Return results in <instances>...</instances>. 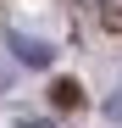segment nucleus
Masks as SVG:
<instances>
[{"instance_id":"obj_2","label":"nucleus","mask_w":122,"mask_h":128,"mask_svg":"<svg viewBox=\"0 0 122 128\" xmlns=\"http://www.w3.org/2000/svg\"><path fill=\"white\" fill-rule=\"evenodd\" d=\"M17 128H56V122H39V117H22V122H17Z\"/></svg>"},{"instance_id":"obj_1","label":"nucleus","mask_w":122,"mask_h":128,"mask_svg":"<svg viewBox=\"0 0 122 128\" xmlns=\"http://www.w3.org/2000/svg\"><path fill=\"white\" fill-rule=\"evenodd\" d=\"M6 45H11V56L22 61V67H50V56H56L50 39H33V34H11Z\"/></svg>"}]
</instances>
